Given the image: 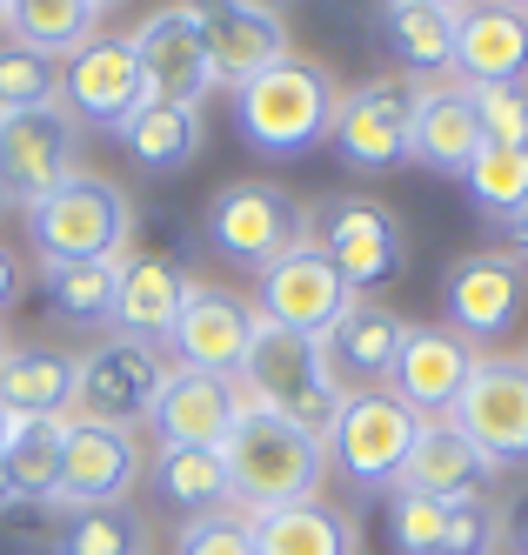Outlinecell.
<instances>
[{"label": "cell", "instance_id": "ac0fdd59", "mask_svg": "<svg viewBox=\"0 0 528 555\" xmlns=\"http://www.w3.org/2000/svg\"><path fill=\"white\" fill-rule=\"evenodd\" d=\"M241 409H248V395H241L234 375H201L168 362L147 428L160 435V449H221V435L234 428Z\"/></svg>", "mask_w": 528, "mask_h": 555}, {"label": "cell", "instance_id": "3957f363", "mask_svg": "<svg viewBox=\"0 0 528 555\" xmlns=\"http://www.w3.org/2000/svg\"><path fill=\"white\" fill-rule=\"evenodd\" d=\"M21 221H27V242H34L40 268L48 261H120L134 242L128 188L107 181V175H88V168H74L61 188L27 202Z\"/></svg>", "mask_w": 528, "mask_h": 555}, {"label": "cell", "instance_id": "4316f807", "mask_svg": "<svg viewBox=\"0 0 528 555\" xmlns=\"http://www.w3.org/2000/svg\"><path fill=\"white\" fill-rule=\"evenodd\" d=\"M382 41L415 81L455 74V8H428V0H382Z\"/></svg>", "mask_w": 528, "mask_h": 555}, {"label": "cell", "instance_id": "c3c4849f", "mask_svg": "<svg viewBox=\"0 0 528 555\" xmlns=\"http://www.w3.org/2000/svg\"><path fill=\"white\" fill-rule=\"evenodd\" d=\"M8 348H14V341H8V335H0V354H8Z\"/></svg>", "mask_w": 528, "mask_h": 555}, {"label": "cell", "instance_id": "7bdbcfd3", "mask_svg": "<svg viewBox=\"0 0 528 555\" xmlns=\"http://www.w3.org/2000/svg\"><path fill=\"white\" fill-rule=\"evenodd\" d=\"M508 542H515V555H528V508L508 515Z\"/></svg>", "mask_w": 528, "mask_h": 555}, {"label": "cell", "instance_id": "44dd1931", "mask_svg": "<svg viewBox=\"0 0 528 555\" xmlns=\"http://www.w3.org/2000/svg\"><path fill=\"white\" fill-rule=\"evenodd\" d=\"M248 335H255V301H248V295L215 288V282H194V295H188V308H181L168 348H175V369L234 375L241 354H248Z\"/></svg>", "mask_w": 528, "mask_h": 555}, {"label": "cell", "instance_id": "52a82bcc", "mask_svg": "<svg viewBox=\"0 0 528 555\" xmlns=\"http://www.w3.org/2000/svg\"><path fill=\"white\" fill-rule=\"evenodd\" d=\"M201 228H208L215 255H228L234 268L261 274L295 242H308V208L295 202L288 188H274V181H228V188H215Z\"/></svg>", "mask_w": 528, "mask_h": 555}, {"label": "cell", "instance_id": "681fc988", "mask_svg": "<svg viewBox=\"0 0 528 555\" xmlns=\"http://www.w3.org/2000/svg\"><path fill=\"white\" fill-rule=\"evenodd\" d=\"M0 8H8V0H0Z\"/></svg>", "mask_w": 528, "mask_h": 555}, {"label": "cell", "instance_id": "b9f144b4", "mask_svg": "<svg viewBox=\"0 0 528 555\" xmlns=\"http://www.w3.org/2000/svg\"><path fill=\"white\" fill-rule=\"evenodd\" d=\"M508 255H515V261L528 268V208H521V215L508 221Z\"/></svg>", "mask_w": 528, "mask_h": 555}, {"label": "cell", "instance_id": "30bf717a", "mask_svg": "<svg viewBox=\"0 0 528 555\" xmlns=\"http://www.w3.org/2000/svg\"><path fill=\"white\" fill-rule=\"evenodd\" d=\"M128 48H134V74H141V101L201 107V101L221 88L194 0H168V8H154V14L128 34Z\"/></svg>", "mask_w": 528, "mask_h": 555}, {"label": "cell", "instance_id": "d6a6232c", "mask_svg": "<svg viewBox=\"0 0 528 555\" xmlns=\"http://www.w3.org/2000/svg\"><path fill=\"white\" fill-rule=\"evenodd\" d=\"M114 282H120V261H48V268H40L48 308L61 314L67 328H107Z\"/></svg>", "mask_w": 528, "mask_h": 555}, {"label": "cell", "instance_id": "ba28073f", "mask_svg": "<svg viewBox=\"0 0 528 555\" xmlns=\"http://www.w3.org/2000/svg\"><path fill=\"white\" fill-rule=\"evenodd\" d=\"M160 375H168V354L147 341H94L74 354V402L67 422H107V428H141L154 415Z\"/></svg>", "mask_w": 528, "mask_h": 555}, {"label": "cell", "instance_id": "8fae6325", "mask_svg": "<svg viewBox=\"0 0 528 555\" xmlns=\"http://www.w3.org/2000/svg\"><path fill=\"white\" fill-rule=\"evenodd\" d=\"M415 74H382V81H361L355 94H342L329 147L348 175H395L409 168V121H415Z\"/></svg>", "mask_w": 528, "mask_h": 555}, {"label": "cell", "instance_id": "6da1fadb", "mask_svg": "<svg viewBox=\"0 0 528 555\" xmlns=\"http://www.w3.org/2000/svg\"><path fill=\"white\" fill-rule=\"evenodd\" d=\"M335 107H342L335 67L308 61V54H288V61H274V67L255 74V81L234 88V128L255 154H268V162H295V154L329 147Z\"/></svg>", "mask_w": 528, "mask_h": 555}, {"label": "cell", "instance_id": "83f0119b", "mask_svg": "<svg viewBox=\"0 0 528 555\" xmlns=\"http://www.w3.org/2000/svg\"><path fill=\"white\" fill-rule=\"evenodd\" d=\"M0 402L14 422H61L74 402V354L67 348H8L0 354Z\"/></svg>", "mask_w": 528, "mask_h": 555}, {"label": "cell", "instance_id": "7c38bea8", "mask_svg": "<svg viewBox=\"0 0 528 555\" xmlns=\"http://www.w3.org/2000/svg\"><path fill=\"white\" fill-rule=\"evenodd\" d=\"M521 308H528V268L508 248H475L441 268V314H449L441 328H455L468 348L508 341L521 328Z\"/></svg>", "mask_w": 528, "mask_h": 555}, {"label": "cell", "instance_id": "5bb4252c", "mask_svg": "<svg viewBox=\"0 0 528 555\" xmlns=\"http://www.w3.org/2000/svg\"><path fill=\"white\" fill-rule=\"evenodd\" d=\"M401 341H409V322H401L388 301L355 295V301L335 314V328L314 335V354H321V382H329V395H335V402H348V395L388 388Z\"/></svg>", "mask_w": 528, "mask_h": 555}, {"label": "cell", "instance_id": "2e32d148", "mask_svg": "<svg viewBox=\"0 0 528 555\" xmlns=\"http://www.w3.org/2000/svg\"><path fill=\"white\" fill-rule=\"evenodd\" d=\"M80 168V128L67 121V107H34L0 121V202H40L48 188H61Z\"/></svg>", "mask_w": 528, "mask_h": 555}, {"label": "cell", "instance_id": "e0dca14e", "mask_svg": "<svg viewBox=\"0 0 528 555\" xmlns=\"http://www.w3.org/2000/svg\"><path fill=\"white\" fill-rule=\"evenodd\" d=\"M61 88L54 101L67 107L74 128H94V134H114L128 114L141 107V74H134V48L120 34H94L88 48H74L61 67Z\"/></svg>", "mask_w": 528, "mask_h": 555}, {"label": "cell", "instance_id": "f6af8a7d", "mask_svg": "<svg viewBox=\"0 0 528 555\" xmlns=\"http://www.w3.org/2000/svg\"><path fill=\"white\" fill-rule=\"evenodd\" d=\"M8 428H14V415H8V402H0V442H8Z\"/></svg>", "mask_w": 528, "mask_h": 555}, {"label": "cell", "instance_id": "ee69618b", "mask_svg": "<svg viewBox=\"0 0 528 555\" xmlns=\"http://www.w3.org/2000/svg\"><path fill=\"white\" fill-rule=\"evenodd\" d=\"M88 8H94V14H114V8H128V0H88Z\"/></svg>", "mask_w": 528, "mask_h": 555}, {"label": "cell", "instance_id": "e575fe53", "mask_svg": "<svg viewBox=\"0 0 528 555\" xmlns=\"http://www.w3.org/2000/svg\"><path fill=\"white\" fill-rule=\"evenodd\" d=\"M462 188H468V202L489 215V221H515L528 208V147H502V141H481L475 147V162L462 168Z\"/></svg>", "mask_w": 528, "mask_h": 555}, {"label": "cell", "instance_id": "bcb514c9", "mask_svg": "<svg viewBox=\"0 0 528 555\" xmlns=\"http://www.w3.org/2000/svg\"><path fill=\"white\" fill-rule=\"evenodd\" d=\"M489 8H515V14H528V0H489Z\"/></svg>", "mask_w": 528, "mask_h": 555}, {"label": "cell", "instance_id": "5b68a950", "mask_svg": "<svg viewBox=\"0 0 528 555\" xmlns=\"http://www.w3.org/2000/svg\"><path fill=\"white\" fill-rule=\"evenodd\" d=\"M415 435H422V422L388 388H375V395H348L321 442H329V468L355 495H388L401 482V462L415 455Z\"/></svg>", "mask_w": 528, "mask_h": 555}, {"label": "cell", "instance_id": "f546056e", "mask_svg": "<svg viewBox=\"0 0 528 555\" xmlns=\"http://www.w3.org/2000/svg\"><path fill=\"white\" fill-rule=\"evenodd\" d=\"M0 34L40 61H67L74 48H88L101 34V14L88 0H8L0 8Z\"/></svg>", "mask_w": 528, "mask_h": 555}, {"label": "cell", "instance_id": "ab89813d", "mask_svg": "<svg viewBox=\"0 0 528 555\" xmlns=\"http://www.w3.org/2000/svg\"><path fill=\"white\" fill-rule=\"evenodd\" d=\"M388 555H441V502L388 489Z\"/></svg>", "mask_w": 528, "mask_h": 555}, {"label": "cell", "instance_id": "484cf974", "mask_svg": "<svg viewBox=\"0 0 528 555\" xmlns=\"http://www.w3.org/2000/svg\"><path fill=\"white\" fill-rule=\"evenodd\" d=\"M255 555H361V529L335 502H281L255 515Z\"/></svg>", "mask_w": 528, "mask_h": 555}, {"label": "cell", "instance_id": "ffe728a7", "mask_svg": "<svg viewBox=\"0 0 528 555\" xmlns=\"http://www.w3.org/2000/svg\"><path fill=\"white\" fill-rule=\"evenodd\" d=\"M475 354L455 328H422L409 322V341H401L395 354V375H388V395L401 409H409L415 422H441L455 409V395L468 388V369H475Z\"/></svg>", "mask_w": 528, "mask_h": 555}, {"label": "cell", "instance_id": "d6986e66", "mask_svg": "<svg viewBox=\"0 0 528 555\" xmlns=\"http://www.w3.org/2000/svg\"><path fill=\"white\" fill-rule=\"evenodd\" d=\"M201 34H208V54H215V81L241 88L255 81L261 67L288 61V21H281L274 0H194Z\"/></svg>", "mask_w": 528, "mask_h": 555}, {"label": "cell", "instance_id": "d4e9b609", "mask_svg": "<svg viewBox=\"0 0 528 555\" xmlns=\"http://www.w3.org/2000/svg\"><path fill=\"white\" fill-rule=\"evenodd\" d=\"M489 455H481L468 435H455L449 422H422V435H415V455L401 462V495H428V502H449V495H468V489H481L489 482Z\"/></svg>", "mask_w": 528, "mask_h": 555}, {"label": "cell", "instance_id": "74e56055", "mask_svg": "<svg viewBox=\"0 0 528 555\" xmlns=\"http://www.w3.org/2000/svg\"><path fill=\"white\" fill-rule=\"evenodd\" d=\"M175 555H255V515L248 508H208V515H188L175 529Z\"/></svg>", "mask_w": 528, "mask_h": 555}, {"label": "cell", "instance_id": "603a6c76", "mask_svg": "<svg viewBox=\"0 0 528 555\" xmlns=\"http://www.w3.org/2000/svg\"><path fill=\"white\" fill-rule=\"evenodd\" d=\"M455 81H528V14L462 0L455 8Z\"/></svg>", "mask_w": 528, "mask_h": 555}, {"label": "cell", "instance_id": "1f68e13d", "mask_svg": "<svg viewBox=\"0 0 528 555\" xmlns=\"http://www.w3.org/2000/svg\"><path fill=\"white\" fill-rule=\"evenodd\" d=\"M147 489L154 502H168L181 522L188 515H208V508H228V468H221V449H154L147 462Z\"/></svg>", "mask_w": 528, "mask_h": 555}, {"label": "cell", "instance_id": "4dcf8cb0", "mask_svg": "<svg viewBox=\"0 0 528 555\" xmlns=\"http://www.w3.org/2000/svg\"><path fill=\"white\" fill-rule=\"evenodd\" d=\"M67 422V415H61ZM61 422H14L0 442V508L14 502H54L61 482Z\"/></svg>", "mask_w": 528, "mask_h": 555}, {"label": "cell", "instance_id": "8d00e7d4", "mask_svg": "<svg viewBox=\"0 0 528 555\" xmlns=\"http://www.w3.org/2000/svg\"><path fill=\"white\" fill-rule=\"evenodd\" d=\"M54 88H61L54 61H40V54H27L14 41H0V121H8V114L54 107Z\"/></svg>", "mask_w": 528, "mask_h": 555}, {"label": "cell", "instance_id": "f1b7e54d", "mask_svg": "<svg viewBox=\"0 0 528 555\" xmlns=\"http://www.w3.org/2000/svg\"><path fill=\"white\" fill-rule=\"evenodd\" d=\"M114 141L134 154V168H147V175H181V168H194V154H201V141H208V128H201V107L141 101L128 121L114 128Z\"/></svg>", "mask_w": 528, "mask_h": 555}, {"label": "cell", "instance_id": "277c9868", "mask_svg": "<svg viewBox=\"0 0 528 555\" xmlns=\"http://www.w3.org/2000/svg\"><path fill=\"white\" fill-rule=\"evenodd\" d=\"M308 242L335 261V274L355 295L388 288L409 268V228H401V215L361 188H335L321 202H308Z\"/></svg>", "mask_w": 528, "mask_h": 555}, {"label": "cell", "instance_id": "cb8c5ba5", "mask_svg": "<svg viewBox=\"0 0 528 555\" xmlns=\"http://www.w3.org/2000/svg\"><path fill=\"white\" fill-rule=\"evenodd\" d=\"M481 128H475V107L462 81H422L415 94V121H409V162H422L428 175H455L475 162Z\"/></svg>", "mask_w": 528, "mask_h": 555}, {"label": "cell", "instance_id": "836d02e7", "mask_svg": "<svg viewBox=\"0 0 528 555\" xmlns=\"http://www.w3.org/2000/svg\"><path fill=\"white\" fill-rule=\"evenodd\" d=\"M54 555H147V522L134 502L74 508L54 529Z\"/></svg>", "mask_w": 528, "mask_h": 555}, {"label": "cell", "instance_id": "7402d4cb", "mask_svg": "<svg viewBox=\"0 0 528 555\" xmlns=\"http://www.w3.org/2000/svg\"><path fill=\"white\" fill-rule=\"evenodd\" d=\"M188 295H194V274H188L175 255H120V282H114V314H107V328H114L120 341L160 348V341L175 335Z\"/></svg>", "mask_w": 528, "mask_h": 555}, {"label": "cell", "instance_id": "8992f818", "mask_svg": "<svg viewBox=\"0 0 528 555\" xmlns=\"http://www.w3.org/2000/svg\"><path fill=\"white\" fill-rule=\"evenodd\" d=\"M234 382H241V395H248V402L288 415V422H301V428H314V435H329V422H335V409H342L335 395H329V382H321L314 341L274 328V322H261V314H255V335H248V354H241Z\"/></svg>", "mask_w": 528, "mask_h": 555}, {"label": "cell", "instance_id": "7dc6e473", "mask_svg": "<svg viewBox=\"0 0 528 555\" xmlns=\"http://www.w3.org/2000/svg\"><path fill=\"white\" fill-rule=\"evenodd\" d=\"M428 8H462V0H428Z\"/></svg>", "mask_w": 528, "mask_h": 555}, {"label": "cell", "instance_id": "60d3db41", "mask_svg": "<svg viewBox=\"0 0 528 555\" xmlns=\"http://www.w3.org/2000/svg\"><path fill=\"white\" fill-rule=\"evenodd\" d=\"M21 295H27V268H21V255L8 242H0V314H8Z\"/></svg>", "mask_w": 528, "mask_h": 555}, {"label": "cell", "instance_id": "f907efd6", "mask_svg": "<svg viewBox=\"0 0 528 555\" xmlns=\"http://www.w3.org/2000/svg\"><path fill=\"white\" fill-rule=\"evenodd\" d=\"M521 362H528V354H521Z\"/></svg>", "mask_w": 528, "mask_h": 555}, {"label": "cell", "instance_id": "9c48e42d", "mask_svg": "<svg viewBox=\"0 0 528 555\" xmlns=\"http://www.w3.org/2000/svg\"><path fill=\"white\" fill-rule=\"evenodd\" d=\"M455 435L489 455V468H528V362L521 354H475L468 388L455 395V409L441 415Z\"/></svg>", "mask_w": 528, "mask_h": 555}, {"label": "cell", "instance_id": "7a4b0ae2", "mask_svg": "<svg viewBox=\"0 0 528 555\" xmlns=\"http://www.w3.org/2000/svg\"><path fill=\"white\" fill-rule=\"evenodd\" d=\"M221 468H228V495L234 508H281V502H308L321 495V475H329V442L314 428L274 415L261 402H248L234 415V428L221 435Z\"/></svg>", "mask_w": 528, "mask_h": 555}, {"label": "cell", "instance_id": "d590c367", "mask_svg": "<svg viewBox=\"0 0 528 555\" xmlns=\"http://www.w3.org/2000/svg\"><path fill=\"white\" fill-rule=\"evenodd\" d=\"M508 542V508L495 495H449L441 502V555H502Z\"/></svg>", "mask_w": 528, "mask_h": 555}, {"label": "cell", "instance_id": "f35d334b", "mask_svg": "<svg viewBox=\"0 0 528 555\" xmlns=\"http://www.w3.org/2000/svg\"><path fill=\"white\" fill-rule=\"evenodd\" d=\"M468 107H475L481 141L528 147V81H475L468 88Z\"/></svg>", "mask_w": 528, "mask_h": 555}, {"label": "cell", "instance_id": "9a60e30c", "mask_svg": "<svg viewBox=\"0 0 528 555\" xmlns=\"http://www.w3.org/2000/svg\"><path fill=\"white\" fill-rule=\"evenodd\" d=\"M355 301V288L335 274V261L321 255L314 242H295L281 261H268L255 274V314L274 328H288V335H329L335 328V314Z\"/></svg>", "mask_w": 528, "mask_h": 555}, {"label": "cell", "instance_id": "4fadbf2b", "mask_svg": "<svg viewBox=\"0 0 528 555\" xmlns=\"http://www.w3.org/2000/svg\"><path fill=\"white\" fill-rule=\"evenodd\" d=\"M147 475V455L134 442V428H107V422H61V482H54V515L74 508H101V502H128Z\"/></svg>", "mask_w": 528, "mask_h": 555}]
</instances>
